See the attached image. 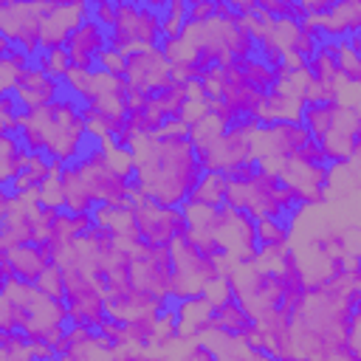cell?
<instances>
[{
    "instance_id": "8992f818",
    "label": "cell",
    "mask_w": 361,
    "mask_h": 361,
    "mask_svg": "<svg viewBox=\"0 0 361 361\" xmlns=\"http://www.w3.org/2000/svg\"><path fill=\"white\" fill-rule=\"evenodd\" d=\"M310 141V133L302 127L299 118H282V121H268L259 127L257 133V158L271 166V169H282L288 166L296 152Z\"/></svg>"
},
{
    "instance_id": "3957f363",
    "label": "cell",
    "mask_w": 361,
    "mask_h": 361,
    "mask_svg": "<svg viewBox=\"0 0 361 361\" xmlns=\"http://www.w3.org/2000/svg\"><path fill=\"white\" fill-rule=\"evenodd\" d=\"M133 223H135L141 243L161 245V248L178 245L192 228L186 209H166V206H158L149 200L133 203Z\"/></svg>"
},
{
    "instance_id": "7a4b0ae2",
    "label": "cell",
    "mask_w": 361,
    "mask_h": 361,
    "mask_svg": "<svg viewBox=\"0 0 361 361\" xmlns=\"http://www.w3.org/2000/svg\"><path fill=\"white\" fill-rule=\"evenodd\" d=\"M62 279H65V305L71 324L90 327L99 333L113 319L104 285L76 262H62Z\"/></svg>"
},
{
    "instance_id": "9a60e30c",
    "label": "cell",
    "mask_w": 361,
    "mask_h": 361,
    "mask_svg": "<svg viewBox=\"0 0 361 361\" xmlns=\"http://www.w3.org/2000/svg\"><path fill=\"white\" fill-rule=\"evenodd\" d=\"M180 361H220V355H217V350L206 338H200V341H195V344L186 347V353L180 355Z\"/></svg>"
},
{
    "instance_id": "7c38bea8",
    "label": "cell",
    "mask_w": 361,
    "mask_h": 361,
    "mask_svg": "<svg viewBox=\"0 0 361 361\" xmlns=\"http://www.w3.org/2000/svg\"><path fill=\"white\" fill-rule=\"evenodd\" d=\"M31 164V152L20 141V135H3V186L14 183Z\"/></svg>"
},
{
    "instance_id": "5b68a950",
    "label": "cell",
    "mask_w": 361,
    "mask_h": 361,
    "mask_svg": "<svg viewBox=\"0 0 361 361\" xmlns=\"http://www.w3.org/2000/svg\"><path fill=\"white\" fill-rule=\"evenodd\" d=\"M130 248L135 251V285L147 288L149 293H155L166 302H175V288H178L175 245L161 248V245L135 243Z\"/></svg>"
},
{
    "instance_id": "8fae6325",
    "label": "cell",
    "mask_w": 361,
    "mask_h": 361,
    "mask_svg": "<svg viewBox=\"0 0 361 361\" xmlns=\"http://www.w3.org/2000/svg\"><path fill=\"white\" fill-rule=\"evenodd\" d=\"M237 68H240V73H243V79H245V85L251 87V90H257V93H271L274 87H279L282 85V76H279V71H274L268 62H262L259 56H251V59H243V62H237Z\"/></svg>"
},
{
    "instance_id": "6da1fadb",
    "label": "cell",
    "mask_w": 361,
    "mask_h": 361,
    "mask_svg": "<svg viewBox=\"0 0 361 361\" xmlns=\"http://www.w3.org/2000/svg\"><path fill=\"white\" fill-rule=\"evenodd\" d=\"M206 178V166L183 124H166L158 135L141 138L133 152L135 200L183 209Z\"/></svg>"
},
{
    "instance_id": "52a82bcc",
    "label": "cell",
    "mask_w": 361,
    "mask_h": 361,
    "mask_svg": "<svg viewBox=\"0 0 361 361\" xmlns=\"http://www.w3.org/2000/svg\"><path fill=\"white\" fill-rule=\"evenodd\" d=\"M65 51H68L73 73H93V71H99L102 56L110 51V31L99 20L85 17L68 37Z\"/></svg>"
},
{
    "instance_id": "2e32d148",
    "label": "cell",
    "mask_w": 361,
    "mask_h": 361,
    "mask_svg": "<svg viewBox=\"0 0 361 361\" xmlns=\"http://www.w3.org/2000/svg\"><path fill=\"white\" fill-rule=\"evenodd\" d=\"M355 158H361V144H358V149H355Z\"/></svg>"
},
{
    "instance_id": "ba28073f",
    "label": "cell",
    "mask_w": 361,
    "mask_h": 361,
    "mask_svg": "<svg viewBox=\"0 0 361 361\" xmlns=\"http://www.w3.org/2000/svg\"><path fill=\"white\" fill-rule=\"evenodd\" d=\"M3 93H6V90H3ZM11 93H17L20 102L25 104V110L31 113V110H39V107L56 102L59 96H65V85H62L59 79L48 76L37 62H31L23 73L14 76Z\"/></svg>"
},
{
    "instance_id": "277c9868",
    "label": "cell",
    "mask_w": 361,
    "mask_h": 361,
    "mask_svg": "<svg viewBox=\"0 0 361 361\" xmlns=\"http://www.w3.org/2000/svg\"><path fill=\"white\" fill-rule=\"evenodd\" d=\"M0 37L23 48L31 59H37L42 54V37H45L42 3L3 0L0 3Z\"/></svg>"
},
{
    "instance_id": "4fadbf2b",
    "label": "cell",
    "mask_w": 361,
    "mask_h": 361,
    "mask_svg": "<svg viewBox=\"0 0 361 361\" xmlns=\"http://www.w3.org/2000/svg\"><path fill=\"white\" fill-rule=\"evenodd\" d=\"M48 76H54V79H59L62 85L68 82V76L73 73V68H71V59H68V51L65 48H54V51H42L37 59H34Z\"/></svg>"
},
{
    "instance_id": "9c48e42d",
    "label": "cell",
    "mask_w": 361,
    "mask_h": 361,
    "mask_svg": "<svg viewBox=\"0 0 361 361\" xmlns=\"http://www.w3.org/2000/svg\"><path fill=\"white\" fill-rule=\"evenodd\" d=\"M347 113L350 110L341 104V99H307V102H302L299 121L310 133L313 141H324L344 124Z\"/></svg>"
},
{
    "instance_id": "5bb4252c",
    "label": "cell",
    "mask_w": 361,
    "mask_h": 361,
    "mask_svg": "<svg viewBox=\"0 0 361 361\" xmlns=\"http://www.w3.org/2000/svg\"><path fill=\"white\" fill-rule=\"evenodd\" d=\"M214 20H217V3L214 0H195V3H189L186 28H206Z\"/></svg>"
},
{
    "instance_id": "30bf717a",
    "label": "cell",
    "mask_w": 361,
    "mask_h": 361,
    "mask_svg": "<svg viewBox=\"0 0 361 361\" xmlns=\"http://www.w3.org/2000/svg\"><path fill=\"white\" fill-rule=\"evenodd\" d=\"M257 237H259V254L268 259H279L290 243V223L259 217L257 220Z\"/></svg>"
}]
</instances>
